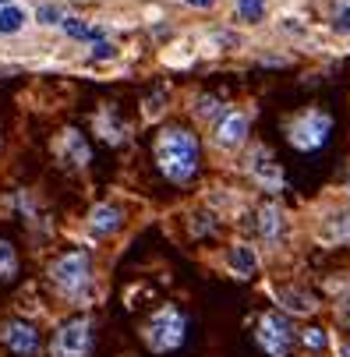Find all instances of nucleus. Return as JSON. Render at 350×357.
Segmentation results:
<instances>
[{
  "mask_svg": "<svg viewBox=\"0 0 350 357\" xmlns=\"http://www.w3.org/2000/svg\"><path fill=\"white\" fill-rule=\"evenodd\" d=\"M283 213L276 209V206H262L259 209V234L266 237V244H276L280 241V234H283Z\"/></svg>",
  "mask_w": 350,
  "mask_h": 357,
  "instance_id": "4468645a",
  "label": "nucleus"
},
{
  "mask_svg": "<svg viewBox=\"0 0 350 357\" xmlns=\"http://www.w3.org/2000/svg\"><path fill=\"white\" fill-rule=\"evenodd\" d=\"M198 117H220V99L216 96H202V99H198Z\"/></svg>",
  "mask_w": 350,
  "mask_h": 357,
  "instance_id": "412c9836",
  "label": "nucleus"
},
{
  "mask_svg": "<svg viewBox=\"0 0 350 357\" xmlns=\"http://www.w3.org/2000/svg\"><path fill=\"white\" fill-rule=\"evenodd\" d=\"M280 304H283L287 312H294V315H312V312L319 308L315 294H308V290H301V287H287V290L280 294Z\"/></svg>",
  "mask_w": 350,
  "mask_h": 357,
  "instance_id": "f8f14e48",
  "label": "nucleus"
},
{
  "mask_svg": "<svg viewBox=\"0 0 350 357\" xmlns=\"http://www.w3.org/2000/svg\"><path fill=\"white\" fill-rule=\"evenodd\" d=\"M248 135V114L244 110H227L216 124V145L223 149H237Z\"/></svg>",
  "mask_w": 350,
  "mask_h": 357,
  "instance_id": "6e6552de",
  "label": "nucleus"
},
{
  "mask_svg": "<svg viewBox=\"0 0 350 357\" xmlns=\"http://www.w3.org/2000/svg\"><path fill=\"white\" fill-rule=\"evenodd\" d=\"M142 340L153 354H174L177 347H184L188 340V319L174 304H163L160 312L149 315V322L142 326Z\"/></svg>",
  "mask_w": 350,
  "mask_h": 357,
  "instance_id": "f03ea898",
  "label": "nucleus"
},
{
  "mask_svg": "<svg viewBox=\"0 0 350 357\" xmlns=\"http://www.w3.org/2000/svg\"><path fill=\"white\" fill-rule=\"evenodd\" d=\"M319 237H322L326 244H350V216H336V220H329V227L319 230Z\"/></svg>",
  "mask_w": 350,
  "mask_h": 357,
  "instance_id": "f3484780",
  "label": "nucleus"
},
{
  "mask_svg": "<svg viewBox=\"0 0 350 357\" xmlns=\"http://www.w3.org/2000/svg\"><path fill=\"white\" fill-rule=\"evenodd\" d=\"M0 340H4V347H8L15 357H32V354H39V329H36L32 322L11 319L4 329H0Z\"/></svg>",
  "mask_w": 350,
  "mask_h": 357,
  "instance_id": "0eeeda50",
  "label": "nucleus"
},
{
  "mask_svg": "<svg viewBox=\"0 0 350 357\" xmlns=\"http://www.w3.org/2000/svg\"><path fill=\"white\" fill-rule=\"evenodd\" d=\"M343 319L350 322V297H347V308H343Z\"/></svg>",
  "mask_w": 350,
  "mask_h": 357,
  "instance_id": "bb28decb",
  "label": "nucleus"
},
{
  "mask_svg": "<svg viewBox=\"0 0 350 357\" xmlns=\"http://www.w3.org/2000/svg\"><path fill=\"white\" fill-rule=\"evenodd\" d=\"M61 25H64V32L75 36V39H92V43L103 39V29H99V25H89V22H82V18H64Z\"/></svg>",
  "mask_w": 350,
  "mask_h": 357,
  "instance_id": "a211bd4d",
  "label": "nucleus"
},
{
  "mask_svg": "<svg viewBox=\"0 0 350 357\" xmlns=\"http://www.w3.org/2000/svg\"><path fill=\"white\" fill-rule=\"evenodd\" d=\"M301 340H305V347H312V350H322V347L329 343V336H326L322 329H305Z\"/></svg>",
  "mask_w": 350,
  "mask_h": 357,
  "instance_id": "4be33fe9",
  "label": "nucleus"
},
{
  "mask_svg": "<svg viewBox=\"0 0 350 357\" xmlns=\"http://www.w3.org/2000/svg\"><path fill=\"white\" fill-rule=\"evenodd\" d=\"M114 54H117L114 43H103V39L92 43V57H96V61H107V57H114Z\"/></svg>",
  "mask_w": 350,
  "mask_h": 357,
  "instance_id": "5701e85b",
  "label": "nucleus"
},
{
  "mask_svg": "<svg viewBox=\"0 0 350 357\" xmlns=\"http://www.w3.org/2000/svg\"><path fill=\"white\" fill-rule=\"evenodd\" d=\"M50 283H54L64 297H82L92 283V259L89 251H68L50 266Z\"/></svg>",
  "mask_w": 350,
  "mask_h": 357,
  "instance_id": "20e7f679",
  "label": "nucleus"
},
{
  "mask_svg": "<svg viewBox=\"0 0 350 357\" xmlns=\"http://www.w3.org/2000/svg\"><path fill=\"white\" fill-rule=\"evenodd\" d=\"M237 15L244 22H259L266 15V0H237Z\"/></svg>",
  "mask_w": 350,
  "mask_h": 357,
  "instance_id": "aec40b11",
  "label": "nucleus"
},
{
  "mask_svg": "<svg viewBox=\"0 0 350 357\" xmlns=\"http://www.w3.org/2000/svg\"><path fill=\"white\" fill-rule=\"evenodd\" d=\"M248 170H252V177H255L266 191H283V170H280V163L269 156L266 149L255 152V156H252V167H248Z\"/></svg>",
  "mask_w": 350,
  "mask_h": 357,
  "instance_id": "1a4fd4ad",
  "label": "nucleus"
},
{
  "mask_svg": "<svg viewBox=\"0 0 350 357\" xmlns=\"http://www.w3.org/2000/svg\"><path fill=\"white\" fill-rule=\"evenodd\" d=\"M0 4H4V8H11V0H0Z\"/></svg>",
  "mask_w": 350,
  "mask_h": 357,
  "instance_id": "cd10ccee",
  "label": "nucleus"
},
{
  "mask_svg": "<svg viewBox=\"0 0 350 357\" xmlns=\"http://www.w3.org/2000/svg\"><path fill=\"white\" fill-rule=\"evenodd\" d=\"M184 4H188V8H213L216 0H184Z\"/></svg>",
  "mask_w": 350,
  "mask_h": 357,
  "instance_id": "a878e982",
  "label": "nucleus"
},
{
  "mask_svg": "<svg viewBox=\"0 0 350 357\" xmlns=\"http://www.w3.org/2000/svg\"><path fill=\"white\" fill-rule=\"evenodd\" d=\"M121 223H124V213L117 206H110V202H99V206L89 213V230L96 237H107V234L121 230Z\"/></svg>",
  "mask_w": 350,
  "mask_h": 357,
  "instance_id": "9d476101",
  "label": "nucleus"
},
{
  "mask_svg": "<svg viewBox=\"0 0 350 357\" xmlns=\"http://www.w3.org/2000/svg\"><path fill=\"white\" fill-rule=\"evenodd\" d=\"M92 350V322L85 315H75L57 326L50 340V357H89Z\"/></svg>",
  "mask_w": 350,
  "mask_h": 357,
  "instance_id": "39448f33",
  "label": "nucleus"
},
{
  "mask_svg": "<svg viewBox=\"0 0 350 357\" xmlns=\"http://www.w3.org/2000/svg\"><path fill=\"white\" fill-rule=\"evenodd\" d=\"M96 131L103 135L107 142H114V145H121L124 138H128V128L124 124H117V117H114V110L107 107V110H99V117H96Z\"/></svg>",
  "mask_w": 350,
  "mask_h": 357,
  "instance_id": "2eb2a0df",
  "label": "nucleus"
},
{
  "mask_svg": "<svg viewBox=\"0 0 350 357\" xmlns=\"http://www.w3.org/2000/svg\"><path fill=\"white\" fill-rule=\"evenodd\" d=\"M39 22H43V25H54V22H64V18H61L57 8H50V4H46V8H39Z\"/></svg>",
  "mask_w": 350,
  "mask_h": 357,
  "instance_id": "b1692460",
  "label": "nucleus"
},
{
  "mask_svg": "<svg viewBox=\"0 0 350 357\" xmlns=\"http://www.w3.org/2000/svg\"><path fill=\"white\" fill-rule=\"evenodd\" d=\"M18 276V251L11 241L0 237V283H11Z\"/></svg>",
  "mask_w": 350,
  "mask_h": 357,
  "instance_id": "dca6fc26",
  "label": "nucleus"
},
{
  "mask_svg": "<svg viewBox=\"0 0 350 357\" xmlns=\"http://www.w3.org/2000/svg\"><path fill=\"white\" fill-rule=\"evenodd\" d=\"M61 156H64L71 167H85V163L92 160V149H89V142H85L82 131L68 128V131L61 135Z\"/></svg>",
  "mask_w": 350,
  "mask_h": 357,
  "instance_id": "9b49d317",
  "label": "nucleus"
},
{
  "mask_svg": "<svg viewBox=\"0 0 350 357\" xmlns=\"http://www.w3.org/2000/svg\"><path fill=\"white\" fill-rule=\"evenodd\" d=\"M153 160H156V170L170 181V184H184L198 174V160H202V145L198 138L181 128V124H170L156 135L153 142Z\"/></svg>",
  "mask_w": 350,
  "mask_h": 357,
  "instance_id": "f257e3e1",
  "label": "nucleus"
},
{
  "mask_svg": "<svg viewBox=\"0 0 350 357\" xmlns=\"http://www.w3.org/2000/svg\"><path fill=\"white\" fill-rule=\"evenodd\" d=\"M336 29H340V32H350V8H343V11L336 15Z\"/></svg>",
  "mask_w": 350,
  "mask_h": 357,
  "instance_id": "393cba45",
  "label": "nucleus"
},
{
  "mask_svg": "<svg viewBox=\"0 0 350 357\" xmlns=\"http://www.w3.org/2000/svg\"><path fill=\"white\" fill-rule=\"evenodd\" d=\"M25 25V11L22 8H4V11H0V32H18Z\"/></svg>",
  "mask_w": 350,
  "mask_h": 357,
  "instance_id": "6ab92c4d",
  "label": "nucleus"
},
{
  "mask_svg": "<svg viewBox=\"0 0 350 357\" xmlns=\"http://www.w3.org/2000/svg\"><path fill=\"white\" fill-rule=\"evenodd\" d=\"M227 262H230V269H234L241 280H252L255 269H259V259H255V251L248 248V244H234L230 255H227Z\"/></svg>",
  "mask_w": 350,
  "mask_h": 357,
  "instance_id": "ddd939ff",
  "label": "nucleus"
},
{
  "mask_svg": "<svg viewBox=\"0 0 350 357\" xmlns=\"http://www.w3.org/2000/svg\"><path fill=\"white\" fill-rule=\"evenodd\" d=\"M333 138V114L329 110H301L287 121V142L297 149V152H315L322 149L326 142Z\"/></svg>",
  "mask_w": 350,
  "mask_h": 357,
  "instance_id": "7ed1b4c3",
  "label": "nucleus"
},
{
  "mask_svg": "<svg viewBox=\"0 0 350 357\" xmlns=\"http://www.w3.org/2000/svg\"><path fill=\"white\" fill-rule=\"evenodd\" d=\"M255 340H259V347H262L269 357H287L290 347H294V329H290V322H287L283 315L266 312V315L259 319Z\"/></svg>",
  "mask_w": 350,
  "mask_h": 357,
  "instance_id": "423d86ee",
  "label": "nucleus"
}]
</instances>
